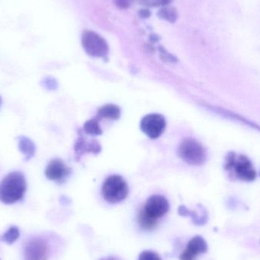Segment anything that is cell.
<instances>
[{
	"label": "cell",
	"mask_w": 260,
	"mask_h": 260,
	"mask_svg": "<svg viewBox=\"0 0 260 260\" xmlns=\"http://www.w3.org/2000/svg\"><path fill=\"white\" fill-rule=\"evenodd\" d=\"M138 221H139L141 229L145 231L152 230L157 225V220L148 216L142 209L139 212Z\"/></svg>",
	"instance_id": "16"
},
{
	"label": "cell",
	"mask_w": 260,
	"mask_h": 260,
	"mask_svg": "<svg viewBox=\"0 0 260 260\" xmlns=\"http://www.w3.org/2000/svg\"><path fill=\"white\" fill-rule=\"evenodd\" d=\"M27 189L25 178L21 172L8 174L0 183V201L13 204L21 200Z\"/></svg>",
	"instance_id": "1"
},
{
	"label": "cell",
	"mask_w": 260,
	"mask_h": 260,
	"mask_svg": "<svg viewBox=\"0 0 260 260\" xmlns=\"http://www.w3.org/2000/svg\"><path fill=\"white\" fill-rule=\"evenodd\" d=\"M206 108L211 110V111H214V112L216 113V114H219L221 117H225V118L229 119V120L238 122V123H241V124L250 126V127L260 132L259 125L256 124V123L247 120L245 117H242V116L239 115V114H236V113L228 111V110L219 108V107L212 106V105H206Z\"/></svg>",
	"instance_id": "11"
},
{
	"label": "cell",
	"mask_w": 260,
	"mask_h": 260,
	"mask_svg": "<svg viewBox=\"0 0 260 260\" xmlns=\"http://www.w3.org/2000/svg\"><path fill=\"white\" fill-rule=\"evenodd\" d=\"M44 86L48 89H53L56 87V82L52 78H47L44 79Z\"/></svg>",
	"instance_id": "24"
},
{
	"label": "cell",
	"mask_w": 260,
	"mask_h": 260,
	"mask_svg": "<svg viewBox=\"0 0 260 260\" xmlns=\"http://www.w3.org/2000/svg\"><path fill=\"white\" fill-rule=\"evenodd\" d=\"M179 155L189 165H202L206 160V151L198 141L191 138L185 139L180 143Z\"/></svg>",
	"instance_id": "4"
},
{
	"label": "cell",
	"mask_w": 260,
	"mask_h": 260,
	"mask_svg": "<svg viewBox=\"0 0 260 260\" xmlns=\"http://www.w3.org/2000/svg\"><path fill=\"white\" fill-rule=\"evenodd\" d=\"M70 169L61 159H53L47 166L45 175L47 179L62 183L70 175Z\"/></svg>",
	"instance_id": "9"
},
{
	"label": "cell",
	"mask_w": 260,
	"mask_h": 260,
	"mask_svg": "<svg viewBox=\"0 0 260 260\" xmlns=\"http://www.w3.org/2000/svg\"><path fill=\"white\" fill-rule=\"evenodd\" d=\"M138 260H162L158 254L150 250H145L139 254Z\"/></svg>",
	"instance_id": "21"
},
{
	"label": "cell",
	"mask_w": 260,
	"mask_h": 260,
	"mask_svg": "<svg viewBox=\"0 0 260 260\" xmlns=\"http://www.w3.org/2000/svg\"><path fill=\"white\" fill-rule=\"evenodd\" d=\"M82 44L85 52L94 57H105L109 51L107 41L92 30H86L82 33Z\"/></svg>",
	"instance_id": "5"
},
{
	"label": "cell",
	"mask_w": 260,
	"mask_h": 260,
	"mask_svg": "<svg viewBox=\"0 0 260 260\" xmlns=\"http://www.w3.org/2000/svg\"><path fill=\"white\" fill-rule=\"evenodd\" d=\"M160 51H161L162 59H165L166 61H171V62L177 61V59H176L174 56L168 53V52H166V50H165V49L162 48V47L161 49H160Z\"/></svg>",
	"instance_id": "23"
},
{
	"label": "cell",
	"mask_w": 260,
	"mask_h": 260,
	"mask_svg": "<svg viewBox=\"0 0 260 260\" xmlns=\"http://www.w3.org/2000/svg\"><path fill=\"white\" fill-rule=\"evenodd\" d=\"M120 108L117 105H106L99 108L96 118L99 120L102 119L108 120H118L120 117Z\"/></svg>",
	"instance_id": "14"
},
{
	"label": "cell",
	"mask_w": 260,
	"mask_h": 260,
	"mask_svg": "<svg viewBox=\"0 0 260 260\" xmlns=\"http://www.w3.org/2000/svg\"><path fill=\"white\" fill-rule=\"evenodd\" d=\"M133 0H115L116 6L121 9H128Z\"/></svg>",
	"instance_id": "22"
},
{
	"label": "cell",
	"mask_w": 260,
	"mask_h": 260,
	"mask_svg": "<svg viewBox=\"0 0 260 260\" xmlns=\"http://www.w3.org/2000/svg\"><path fill=\"white\" fill-rule=\"evenodd\" d=\"M168 200L163 196L154 195L147 200L142 210L151 218L157 220L165 216L169 211Z\"/></svg>",
	"instance_id": "7"
},
{
	"label": "cell",
	"mask_w": 260,
	"mask_h": 260,
	"mask_svg": "<svg viewBox=\"0 0 260 260\" xmlns=\"http://www.w3.org/2000/svg\"><path fill=\"white\" fill-rule=\"evenodd\" d=\"M157 15L162 19H165V21H169L171 23L175 22L177 21V17H178L175 8L168 6H164L161 9H160Z\"/></svg>",
	"instance_id": "17"
},
{
	"label": "cell",
	"mask_w": 260,
	"mask_h": 260,
	"mask_svg": "<svg viewBox=\"0 0 260 260\" xmlns=\"http://www.w3.org/2000/svg\"><path fill=\"white\" fill-rule=\"evenodd\" d=\"M84 130L85 133L91 136H100L102 134V130L99 125V120L96 117L85 123L84 125Z\"/></svg>",
	"instance_id": "18"
},
{
	"label": "cell",
	"mask_w": 260,
	"mask_h": 260,
	"mask_svg": "<svg viewBox=\"0 0 260 260\" xmlns=\"http://www.w3.org/2000/svg\"><path fill=\"white\" fill-rule=\"evenodd\" d=\"M208 244L201 236H195L188 243L187 247L180 255V260H195L199 254L207 252Z\"/></svg>",
	"instance_id": "10"
},
{
	"label": "cell",
	"mask_w": 260,
	"mask_h": 260,
	"mask_svg": "<svg viewBox=\"0 0 260 260\" xmlns=\"http://www.w3.org/2000/svg\"><path fill=\"white\" fill-rule=\"evenodd\" d=\"M101 151V146L97 142L91 141L88 143L82 137L79 138L76 142V146H75V151L78 156L82 155L85 152L99 153Z\"/></svg>",
	"instance_id": "13"
},
{
	"label": "cell",
	"mask_w": 260,
	"mask_h": 260,
	"mask_svg": "<svg viewBox=\"0 0 260 260\" xmlns=\"http://www.w3.org/2000/svg\"><path fill=\"white\" fill-rule=\"evenodd\" d=\"M18 148L23 154H24V160H30L35 155L36 147L30 139L26 136H19L18 138Z\"/></svg>",
	"instance_id": "15"
},
{
	"label": "cell",
	"mask_w": 260,
	"mask_h": 260,
	"mask_svg": "<svg viewBox=\"0 0 260 260\" xmlns=\"http://www.w3.org/2000/svg\"><path fill=\"white\" fill-rule=\"evenodd\" d=\"M142 131L151 139H157L161 136L166 127L165 117L158 114H150L141 120Z\"/></svg>",
	"instance_id": "6"
},
{
	"label": "cell",
	"mask_w": 260,
	"mask_h": 260,
	"mask_svg": "<svg viewBox=\"0 0 260 260\" xmlns=\"http://www.w3.org/2000/svg\"><path fill=\"white\" fill-rule=\"evenodd\" d=\"M139 15L141 18H148L151 15V12L148 9H142V10L139 11Z\"/></svg>",
	"instance_id": "25"
},
{
	"label": "cell",
	"mask_w": 260,
	"mask_h": 260,
	"mask_svg": "<svg viewBox=\"0 0 260 260\" xmlns=\"http://www.w3.org/2000/svg\"><path fill=\"white\" fill-rule=\"evenodd\" d=\"M179 215L181 216H189L192 218V222L195 225L203 226L207 223L208 214L206 209L202 206L200 213H197L195 211H190L183 206H180L178 209Z\"/></svg>",
	"instance_id": "12"
},
{
	"label": "cell",
	"mask_w": 260,
	"mask_h": 260,
	"mask_svg": "<svg viewBox=\"0 0 260 260\" xmlns=\"http://www.w3.org/2000/svg\"><path fill=\"white\" fill-rule=\"evenodd\" d=\"M101 260H119V259H117V258L111 257V256H110V257L103 258V259H102Z\"/></svg>",
	"instance_id": "26"
},
{
	"label": "cell",
	"mask_w": 260,
	"mask_h": 260,
	"mask_svg": "<svg viewBox=\"0 0 260 260\" xmlns=\"http://www.w3.org/2000/svg\"><path fill=\"white\" fill-rule=\"evenodd\" d=\"M104 200L111 204L120 203L127 197L129 188L126 180L120 175L108 177L102 186Z\"/></svg>",
	"instance_id": "3"
},
{
	"label": "cell",
	"mask_w": 260,
	"mask_h": 260,
	"mask_svg": "<svg viewBox=\"0 0 260 260\" xmlns=\"http://www.w3.org/2000/svg\"><path fill=\"white\" fill-rule=\"evenodd\" d=\"M1 102H2L1 98H0V105H1Z\"/></svg>",
	"instance_id": "27"
},
{
	"label": "cell",
	"mask_w": 260,
	"mask_h": 260,
	"mask_svg": "<svg viewBox=\"0 0 260 260\" xmlns=\"http://www.w3.org/2000/svg\"><path fill=\"white\" fill-rule=\"evenodd\" d=\"M225 169L238 180L250 182L256 179V173L248 157L230 153L226 157Z\"/></svg>",
	"instance_id": "2"
},
{
	"label": "cell",
	"mask_w": 260,
	"mask_h": 260,
	"mask_svg": "<svg viewBox=\"0 0 260 260\" xmlns=\"http://www.w3.org/2000/svg\"><path fill=\"white\" fill-rule=\"evenodd\" d=\"M24 255L25 260H47L48 245L43 238H32L24 245Z\"/></svg>",
	"instance_id": "8"
},
{
	"label": "cell",
	"mask_w": 260,
	"mask_h": 260,
	"mask_svg": "<svg viewBox=\"0 0 260 260\" xmlns=\"http://www.w3.org/2000/svg\"><path fill=\"white\" fill-rule=\"evenodd\" d=\"M173 0H139V3L142 5L148 7H154V6H168Z\"/></svg>",
	"instance_id": "20"
},
{
	"label": "cell",
	"mask_w": 260,
	"mask_h": 260,
	"mask_svg": "<svg viewBox=\"0 0 260 260\" xmlns=\"http://www.w3.org/2000/svg\"><path fill=\"white\" fill-rule=\"evenodd\" d=\"M18 237H19V230L15 226H12L0 238V240L6 244H12L18 239Z\"/></svg>",
	"instance_id": "19"
}]
</instances>
